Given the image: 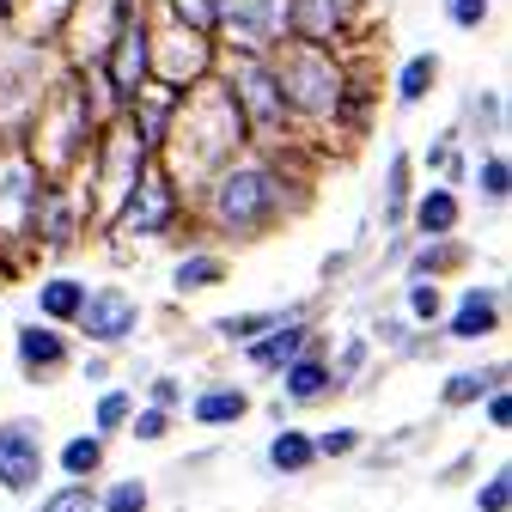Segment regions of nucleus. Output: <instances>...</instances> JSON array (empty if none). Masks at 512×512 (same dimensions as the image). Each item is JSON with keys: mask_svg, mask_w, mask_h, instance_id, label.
<instances>
[{"mask_svg": "<svg viewBox=\"0 0 512 512\" xmlns=\"http://www.w3.org/2000/svg\"><path fill=\"white\" fill-rule=\"evenodd\" d=\"M317 153H269V147H238L196 196H189V232H202L220 250H244L275 238L287 220L311 208L317 189Z\"/></svg>", "mask_w": 512, "mask_h": 512, "instance_id": "obj_1", "label": "nucleus"}, {"mask_svg": "<svg viewBox=\"0 0 512 512\" xmlns=\"http://www.w3.org/2000/svg\"><path fill=\"white\" fill-rule=\"evenodd\" d=\"M238 147H250L244 116H238L232 92L220 86V74H208V80H196V86H183V92H177V104H171V128H165V141H159L153 165L171 177V189L189 202V196H196V189H202V183H208Z\"/></svg>", "mask_w": 512, "mask_h": 512, "instance_id": "obj_2", "label": "nucleus"}, {"mask_svg": "<svg viewBox=\"0 0 512 512\" xmlns=\"http://www.w3.org/2000/svg\"><path fill=\"white\" fill-rule=\"evenodd\" d=\"M269 68H275V80H281V98H287V110H293V128H299L305 153L330 159L336 141H342V104H348V92H354L348 55L287 37V43L269 49Z\"/></svg>", "mask_w": 512, "mask_h": 512, "instance_id": "obj_3", "label": "nucleus"}, {"mask_svg": "<svg viewBox=\"0 0 512 512\" xmlns=\"http://www.w3.org/2000/svg\"><path fill=\"white\" fill-rule=\"evenodd\" d=\"M98 128H104V122H98L92 104L80 98L74 68H61V80H55L49 98L37 104L31 128L19 135V147L37 159L43 177H74V171H86V153H92V141H98Z\"/></svg>", "mask_w": 512, "mask_h": 512, "instance_id": "obj_4", "label": "nucleus"}, {"mask_svg": "<svg viewBox=\"0 0 512 512\" xmlns=\"http://www.w3.org/2000/svg\"><path fill=\"white\" fill-rule=\"evenodd\" d=\"M220 86L232 92L238 116H244V135L250 147H269V153H293L305 147L299 128H293V110L281 98V80L269 68V55H244V49H220Z\"/></svg>", "mask_w": 512, "mask_h": 512, "instance_id": "obj_5", "label": "nucleus"}, {"mask_svg": "<svg viewBox=\"0 0 512 512\" xmlns=\"http://www.w3.org/2000/svg\"><path fill=\"white\" fill-rule=\"evenodd\" d=\"M183 232H189V202L171 189V177H165L159 165H147L141 183L122 196V208L98 226V238H104L110 256H141V250L171 244V238H183Z\"/></svg>", "mask_w": 512, "mask_h": 512, "instance_id": "obj_6", "label": "nucleus"}, {"mask_svg": "<svg viewBox=\"0 0 512 512\" xmlns=\"http://www.w3.org/2000/svg\"><path fill=\"white\" fill-rule=\"evenodd\" d=\"M55 80H61L55 43H31V37L0 31V141H19L25 135Z\"/></svg>", "mask_w": 512, "mask_h": 512, "instance_id": "obj_7", "label": "nucleus"}, {"mask_svg": "<svg viewBox=\"0 0 512 512\" xmlns=\"http://www.w3.org/2000/svg\"><path fill=\"white\" fill-rule=\"evenodd\" d=\"M49 177L37 171V159L19 147V141H0V281H13L31 256V220H37V202H43Z\"/></svg>", "mask_w": 512, "mask_h": 512, "instance_id": "obj_8", "label": "nucleus"}, {"mask_svg": "<svg viewBox=\"0 0 512 512\" xmlns=\"http://www.w3.org/2000/svg\"><path fill=\"white\" fill-rule=\"evenodd\" d=\"M153 165V153L135 141V128H128L122 116H110L104 128H98V141H92V153H86V196H92V226H104L116 208H122V196L141 183V171Z\"/></svg>", "mask_w": 512, "mask_h": 512, "instance_id": "obj_9", "label": "nucleus"}, {"mask_svg": "<svg viewBox=\"0 0 512 512\" xmlns=\"http://www.w3.org/2000/svg\"><path fill=\"white\" fill-rule=\"evenodd\" d=\"M86 238H98V226H92V196H86V171L49 177L43 202H37V220H31V256L61 263V256H74Z\"/></svg>", "mask_w": 512, "mask_h": 512, "instance_id": "obj_10", "label": "nucleus"}, {"mask_svg": "<svg viewBox=\"0 0 512 512\" xmlns=\"http://www.w3.org/2000/svg\"><path fill=\"white\" fill-rule=\"evenodd\" d=\"M147 330V299L135 287H122V281H98L74 317V336L86 348H104V354H122L128 342H135Z\"/></svg>", "mask_w": 512, "mask_h": 512, "instance_id": "obj_11", "label": "nucleus"}, {"mask_svg": "<svg viewBox=\"0 0 512 512\" xmlns=\"http://www.w3.org/2000/svg\"><path fill=\"white\" fill-rule=\"evenodd\" d=\"M153 13V7H147ZM220 68V43L208 31H189V25H171L153 13V80L183 92V86H196Z\"/></svg>", "mask_w": 512, "mask_h": 512, "instance_id": "obj_12", "label": "nucleus"}, {"mask_svg": "<svg viewBox=\"0 0 512 512\" xmlns=\"http://www.w3.org/2000/svg\"><path fill=\"white\" fill-rule=\"evenodd\" d=\"M49 476V439L37 415H0V494L31 500Z\"/></svg>", "mask_w": 512, "mask_h": 512, "instance_id": "obj_13", "label": "nucleus"}, {"mask_svg": "<svg viewBox=\"0 0 512 512\" xmlns=\"http://www.w3.org/2000/svg\"><path fill=\"white\" fill-rule=\"evenodd\" d=\"M287 37L348 49L354 37H372V7L366 0H287Z\"/></svg>", "mask_w": 512, "mask_h": 512, "instance_id": "obj_14", "label": "nucleus"}, {"mask_svg": "<svg viewBox=\"0 0 512 512\" xmlns=\"http://www.w3.org/2000/svg\"><path fill=\"white\" fill-rule=\"evenodd\" d=\"M214 43L269 55L275 43H287V0H214Z\"/></svg>", "mask_w": 512, "mask_h": 512, "instance_id": "obj_15", "label": "nucleus"}, {"mask_svg": "<svg viewBox=\"0 0 512 512\" xmlns=\"http://www.w3.org/2000/svg\"><path fill=\"white\" fill-rule=\"evenodd\" d=\"M141 0H74L68 19H61L55 31V55H61V68H86V61L104 55V43L116 37V25L135 13Z\"/></svg>", "mask_w": 512, "mask_h": 512, "instance_id": "obj_16", "label": "nucleus"}, {"mask_svg": "<svg viewBox=\"0 0 512 512\" xmlns=\"http://www.w3.org/2000/svg\"><path fill=\"white\" fill-rule=\"evenodd\" d=\"M98 68H104V80H110V92H116L122 104L153 80V13H147V0L116 25V37H110L104 55H98Z\"/></svg>", "mask_w": 512, "mask_h": 512, "instance_id": "obj_17", "label": "nucleus"}, {"mask_svg": "<svg viewBox=\"0 0 512 512\" xmlns=\"http://www.w3.org/2000/svg\"><path fill=\"white\" fill-rule=\"evenodd\" d=\"M317 336H324V330H317V299H293V305H281V317H275V324L263 330V336H250L238 354H244V366L256 372V378H275L299 348H311Z\"/></svg>", "mask_w": 512, "mask_h": 512, "instance_id": "obj_18", "label": "nucleus"}, {"mask_svg": "<svg viewBox=\"0 0 512 512\" xmlns=\"http://www.w3.org/2000/svg\"><path fill=\"white\" fill-rule=\"evenodd\" d=\"M500 330H506V281H470L458 299H445V317H439L445 342L476 348V342H494Z\"/></svg>", "mask_w": 512, "mask_h": 512, "instance_id": "obj_19", "label": "nucleus"}, {"mask_svg": "<svg viewBox=\"0 0 512 512\" xmlns=\"http://www.w3.org/2000/svg\"><path fill=\"white\" fill-rule=\"evenodd\" d=\"M80 348H74V330L61 324H43V317H25L13 324V366L25 384H55L61 372H74Z\"/></svg>", "mask_w": 512, "mask_h": 512, "instance_id": "obj_20", "label": "nucleus"}, {"mask_svg": "<svg viewBox=\"0 0 512 512\" xmlns=\"http://www.w3.org/2000/svg\"><path fill=\"white\" fill-rule=\"evenodd\" d=\"M275 391H281V409H324L342 397V384L330 372V342L317 336L311 348H299L281 372H275Z\"/></svg>", "mask_w": 512, "mask_h": 512, "instance_id": "obj_21", "label": "nucleus"}, {"mask_svg": "<svg viewBox=\"0 0 512 512\" xmlns=\"http://www.w3.org/2000/svg\"><path fill=\"white\" fill-rule=\"evenodd\" d=\"M250 409H256V397H250V384H238V378H208V384H196V391L183 397V415L196 427H208V433L244 427Z\"/></svg>", "mask_w": 512, "mask_h": 512, "instance_id": "obj_22", "label": "nucleus"}, {"mask_svg": "<svg viewBox=\"0 0 512 512\" xmlns=\"http://www.w3.org/2000/svg\"><path fill=\"white\" fill-rule=\"evenodd\" d=\"M403 232L409 238H452V232H464V189H452V183H415Z\"/></svg>", "mask_w": 512, "mask_h": 512, "instance_id": "obj_23", "label": "nucleus"}, {"mask_svg": "<svg viewBox=\"0 0 512 512\" xmlns=\"http://www.w3.org/2000/svg\"><path fill=\"white\" fill-rule=\"evenodd\" d=\"M232 281V250L208 244V238H189L177 250V263H171V293L177 299H196V293H214Z\"/></svg>", "mask_w": 512, "mask_h": 512, "instance_id": "obj_24", "label": "nucleus"}, {"mask_svg": "<svg viewBox=\"0 0 512 512\" xmlns=\"http://www.w3.org/2000/svg\"><path fill=\"white\" fill-rule=\"evenodd\" d=\"M476 263V244L464 232L452 238H409V256H403V275L409 281H452Z\"/></svg>", "mask_w": 512, "mask_h": 512, "instance_id": "obj_25", "label": "nucleus"}, {"mask_svg": "<svg viewBox=\"0 0 512 512\" xmlns=\"http://www.w3.org/2000/svg\"><path fill=\"white\" fill-rule=\"evenodd\" d=\"M86 293H92V281H86V275H74V269H49V275L31 287V305H37V317H43V324L74 330V317H80Z\"/></svg>", "mask_w": 512, "mask_h": 512, "instance_id": "obj_26", "label": "nucleus"}, {"mask_svg": "<svg viewBox=\"0 0 512 512\" xmlns=\"http://www.w3.org/2000/svg\"><path fill=\"white\" fill-rule=\"evenodd\" d=\"M494 384H512V366H506V360L445 372V378H439V415H464V409H476L482 391H494Z\"/></svg>", "mask_w": 512, "mask_h": 512, "instance_id": "obj_27", "label": "nucleus"}, {"mask_svg": "<svg viewBox=\"0 0 512 512\" xmlns=\"http://www.w3.org/2000/svg\"><path fill=\"white\" fill-rule=\"evenodd\" d=\"M458 135L476 141V147H500V141H506V92H500V86H470V92H464Z\"/></svg>", "mask_w": 512, "mask_h": 512, "instance_id": "obj_28", "label": "nucleus"}, {"mask_svg": "<svg viewBox=\"0 0 512 512\" xmlns=\"http://www.w3.org/2000/svg\"><path fill=\"white\" fill-rule=\"evenodd\" d=\"M171 104H177V92H171V86H159V80H147L135 98L122 104V122L135 128V141H141L147 153H159V141H165V128H171Z\"/></svg>", "mask_w": 512, "mask_h": 512, "instance_id": "obj_29", "label": "nucleus"}, {"mask_svg": "<svg viewBox=\"0 0 512 512\" xmlns=\"http://www.w3.org/2000/svg\"><path fill=\"white\" fill-rule=\"evenodd\" d=\"M409 196H415V153L391 147V153H384V183H378V226L384 232H403Z\"/></svg>", "mask_w": 512, "mask_h": 512, "instance_id": "obj_30", "label": "nucleus"}, {"mask_svg": "<svg viewBox=\"0 0 512 512\" xmlns=\"http://www.w3.org/2000/svg\"><path fill=\"white\" fill-rule=\"evenodd\" d=\"M439 80H445V55L439 49H415V55H403V68L391 74V104L397 110H421L439 92Z\"/></svg>", "mask_w": 512, "mask_h": 512, "instance_id": "obj_31", "label": "nucleus"}, {"mask_svg": "<svg viewBox=\"0 0 512 512\" xmlns=\"http://www.w3.org/2000/svg\"><path fill=\"white\" fill-rule=\"evenodd\" d=\"M104 464H110V439H98L92 427H86V433H68V439L49 452V470H55L61 482H98Z\"/></svg>", "mask_w": 512, "mask_h": 512, "instance_id": "obj_32", "label": "nucleus"}, {"mask_svg": "<svg viewBox=\"0 0 512 512\" xmlns=\"http://www.w3.org/2000/svg\"><path fill=\"white\" fill-rule=\"evenodd\" d=\"M263 470L269 476H281V482H299V476H311L317 470V445H311V427H275L269 433V445H263Z\"/></svg>", "mask_w": 512, "mask_h": 512, "instance_id": "obj_33", "label": "nucleus"}, {"mask_svg": "<svg viewBox=\"0 0 512 512\" xmlns=\"http://www.w3.org/2000/svg\"><path fill=\"white\" fill-rule=\"evenodd\" d=\"M470 189H476V202L482 208H506L512 202V159H506V147H482V153H470V177H464Z\"/></svg>", "mask_w": 512, "mask_h": 512, "instance_id": "obj_34", "label": "nucleus"}, {"mask_svg": "<svg viewBox=\"0 0 512 512\" xmlns=\"http://www.w3.org/2000/svg\"><path fill=\"white\" fill-rule=\"evenodd\" d=\"M68 7H74V0H13L7 31H13V37H31V43H55Z\"/></svg>", "mask_w": 512, "mask_h": 512, "instance_id": "obj_35", "label": "nucleus"}, {"mask_svg": "<svg viewBox=\"0 0 512 512\" xmlns=\"http://www.w3.org/2000/svg\"><path fill=\"white\" fill-rule=\"evenodd\" d=\"M372 360H378V348L366 342V330H348V336L330 348V372H336V384H342V397H348V391H366Z\"/></svg>", "mask_w": 512, "mask_h": 512, "instance_id": "obj_36", "label": "nucleus"}, {"mask_svg": "<svg viewBox=\"0 0 512 512\" xmlns=\"http://www.w3.org/2000/svg\"><path fill=\"white\" fill-rule=\"evenodd\" d=\"M427 439H433V421H409V427L391 433V439H366V445H360V458H366V470H397L403 458L421 452Z\"/></svg>", "mask_w": 512, "mask_h": 512, "instance_id": "obj_37", "label": "nucleus"}, {"mask_svg": "<svg viewBox=\"0 0 512 512\" xmlns=\"http://www.w3.org/2000/svg\"><path fill=\"white\" fill-rule=\"evenodd\" d=\"M135 384H104V391L92 397V433L98 439H116L122 427H128V415H135Z\"/></svg>", "mask_w": 512, "mask_h": 512, "instance_id": "obj_38", "label": "nucleus"}, {"mask_svg": "<svg viewBox=\"0 0 512 512\" xmlns=\"http://www.w3.org/2000/svg\"><path fill=\"white\" fill-rule=\"evenodd\" d=\"M281 317V305H256V311H226V317H214L208 324V336L214 342H226V348H244L250 336H263L269 324Z\"/></svg>", "mask_w": 512, "mask_h": 512, "instance_id": "obj_39", "label": "nucleus"}, {"mask_svg": "<svg viewBox=\"0 0 512 512\" xmlns=\"http://www.w3.org/2000/svg\"><path fill=\"white\" fill-rule=\"evenodd\" d=\"M403 317L415 330H439L445 317V281H409L403 275Z\"/></svg>", "mask_w": 512, "mask_h": 512, "instance_id": "obj_40", "label": "nucleus"}, {"mask_svg": "<svg viewBox=\"0 0 512 512\" xmlns=\"http://www.w3.org/2000/svg\"><path fill=\"white\" fill-rule=\"evenodd\" d=\"M98 512H153V482L147 476H110V482H98Z\"/></svg>", "mask_w": 512, "mask_h": 512, "instance_id": "obj_41", "label": "nucleus"}, {"mask_svg": "<svg viewBox=\"0 0 512 512\" xmlns=\"http://www.w3.org/2000/svg\"><path fill=\"white\" fill-rule=\"evenodd\" d=\"M31 512H98V482H55L31 494Z\"/></svg>", "mask_w": 512, "mask_h": 512, "instance_id": "obj_42", "label": "nucleus"}, {"mask_svg": "<svg viewBox=\"0 0 512 512\" xmlns=\"http://www.w3.org/2000/svg\"><path fill=\"white\" fill-rule=\"evenodd\" d=\"M171 427H177V409H159V403H135V415H128V439L135 445H165L171 439Z\"/></svg>", "mask_w": 512, "mask_h": 512, "instance_id": "obj_43", "label": "nucleus"}, {"mask_svg": "<svg viewBox=\"0 0 512 512\" xmlns=\"http://www.w3.org/2000/svg\"><path fill=\"white\" fill-rule=\"evenodd\" d=\"M409 336H415V324H409L403 311H378L372 324H366V342H372V348H384V354H391V360H403Z\"/></svg>", "mask_w": 512, "mask_h": 512, "instance_id": "obj_44", "label": "nucleus"}, {"mask_svg": "<svg viewBox=\"0 0 512 512\" xmlns=\"http://www.w3.org/2000/svg\"><path fill=\"white\" fill-rule=\"evenodd\" d=\"M311 445H317V464H348V458H360L366 433L360 427H324V433H311Z\"/></svg>", "mask_w": 512, "mask_h": 512, "instance_id": "obj_45", "label": "nucleus"}, {"mask_svg": "<svg viewBox=\"0 0 512 512\" xmlns=\"http://www.w3.org/2000/svg\"><path fill=\"white\" fill-rule=\"evenodd\" d=\"M470 506H476V512H512V464H494L488 476H476Z\"/></svg>", "mask_w": 512, "mask_h": 512, "instance_id": "obj_46", "label": "nucleus"}, {"mask_svg": "<svg viewBox=\"0 0 512 512\" xmlns=\"http://www.w3.org/2000/svg\"><path fill=\"white\" fill-rule=\"evenodd\" d=\"M147 7L171 25H189V31H208L214 37V0H147Z\"/></svg>", "mask_w": 512, "mask_h": 512, "instance_id": "obj_47", "label": "nucleus"}, {"mask_svg": "<svg viewBox=\"0 0 512 512\" xmlns=\"http://www.w3.org/2000/svg\"><path fill=\"white\" fill-rule=\"evenodd\" d=\"M439 13H445V25H452V31H488L494 0H439Z\"/></svg>", "mask_w": 512, "mask_h": 512, "instance_id": "obj_48", "label": "nucleus"}, {"mask_svg": "<svg viewBox=\"0 0 512 512\" xmlns=\"http://www.w3.org/2000/svg\"><path fill=\"white\" fill-rule=\"evenodd\" d=\"M141 403H159V409H177L183 415V397H189V384L177 372H147V391H135Z\"/></svg>", "mask_w": 512, "mask_h": 512, "instance_id": "obj_49", "label": "nucleus"}, {"mask_svg": "<svg viewBox=\"0 0 512 512\" xmlns=\"http://www.w3.org/2000/svg\"><path fill=\"white\" fill-rule=\"evenodd\" d=\"M482 421H488V433H506L512 427V391H506V384H494V391H482Z\"/></svg>", "mask_w": 512, "mask_h": 512, "instance_id": "obj_50", "label": "nucleus"}, {"mask_svg": "<svg viewBox=\"0 0 512 512\" xmlns=\"http://www.w3.org/2000/svg\"><path fill=\"white\" fill-rule=\"evenodd\" d=\"M354 256H360L354 244H342V250H330V256H324V263H317V287H324V293H330V287H342V281H348V269H354Z\"/></svg>", "mask_w": 512, "mask_h": 512, "instance_id": "obj_51", "label": "nucleus"}, {"mask_svg": "<svg viewBox=\"0 0 512 512\" xmlns=\"http://www.w3.org/2000/svg\"><path fill=\"white\" fill-rule=\"evenodd\" d=\"M74 366H80V378L92 384V391L116 384V354H104V348H86V360H74Z\"/></svg>", "mask_w": 512, "mask_h": 512, "instance_id": "obj_52", "label": "nucleus"}, {"mask_svg": "<svg viewBox=\"0 0 512 512\" xmlns=\"http://www.w3.org/2000/svg\"><path fill=\"white\" fill-rule=\"evenodd\" d=\"M476 464H482V458H476V452H464V458H452L445 470H433V482H439V488H458V482H470V476H476Z\"/></svg>", "mask_w": 512, "mask_h": 512, "instance_id": "obj_53", "label": "nucleus"}, {"mask_svg": "<svg viewBox=\"0 0 512 512\" xmlns=\"http://www.w3.org/2000/svg\"><path fill=\"white\" fill-rule=\"evenodd\" d=\"M7 13H13V0H0V31H7Z\"/></svg>", "mask_w": 512, "mask_h": 512, "instance_id": "obj_54", "label": "nucleus"}]
</instances>
